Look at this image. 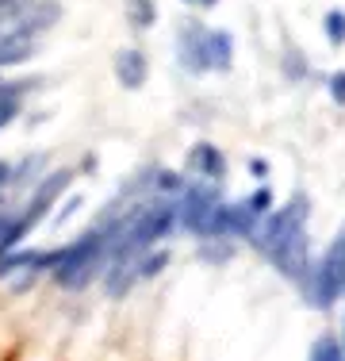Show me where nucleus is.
Segmentation results:
<instances>
[{"instance_id": "nucleus-1", "label": "nucleus", "mask_w": 345, "mask_h": 361, "mask_svg": "<svg viewBox=\"0 0 345 361\" xmlns=\"http://www.w3.org/2000/svg\"><path fill=\"white\" fill-rule=\"evenodd\" d=\"M69 185H73V169H54V173L39 177V188L31 192V200H27V208H23V216H15L12 231H8V238H4V246H0V254L15 250V246H20L23 238H27L31 231L39 227L42 219H46V212L54 208L58 196H62Z\"/></svg>"}, {"instance_id": "nucleus-2", "label": "nucleus", "mask_w": 345, "mask_h": 361, "mask_svg": "<svg viewBox=\"0 0 345 361\" xmlns=\"http://www.w3.org/2000/svg\"><path fill=\"white\" fill-rule=\"evenodd\" d=\"M222 204V196H219V180H192V185H184V192H180V204H177V212H180V223H184L192 235H203L207 238V227H211V219H215V208Z\"/></svg>"}, {"instance_id": "nucleus-3", "label": "nucleus", "mask_w": 345, "mask_h": 361, "mask_svg": "<svg viewBox=\"0 0 345 361\" xmlns=\"http://www.w3.org/2000/svg\"><path fill=\"white\" fill-rule=\"evenodd\" d=\"M307 223V200L303 196H296V200L288 204V208H280V212H269L261 223L253 227V246L261 250L265 257H269L276 246L284 243V238L291 235V231H299Z\"/></svg>"}, {"instance_id": "nucleus-4", "label": "nucleus", "mask_w": 345, "mask_h": 361, "mask_svg": "<svg viewBox=\"0 0 345 361\" xmlns=\"http://www.w3.org/2000/svg\"><path fill=\"white\" fill-rule=\"evenodd\" d=\"M307 254H310V246H307V227H299V231H291V235L269 254V262L284 273V277L307 281V273H310V257H307Z\"/></svg>"}, {"instance_id": "nucleus-5", "label": "nucleus", "mask_w": 345, "mask_h": 361, "mask_svg": "<svg viewBox=\"0 0 345 361\" xmlns=\"http://www.w3.org/2000/svg\"><path fill=\"white\" fill-rule=\"evenodd\" d=\"M58 16H62V8H58L54 0H31V4L23 8L12 23H8V27H15V31H23V35L39 39L46 27H54V23H58Z\"/></svg>"}, {"instance_id": "nucleus-6", "label": "nucleus", "mask_w": 345, "mask_h": 361, "mask_svg": "<svg viewBox=\"0 0 345 361\" xmlns=\"http://www.w3.org/2000/svg\"><path fill=\"white\" fill-rule=\"evenodd\" d=\"M34 54H39V39L34 35H23V31H15V27L0 31V70H4V66H20Z\"/></svg>"}, {"instance_id": "nucleus-7", "label": "nucleus", "mask_w": 345, "mask_h": 361, "mask_svg": "<svg viewBox=\"0 0 345 361\" xmlns=\"http://www.w3.org/2000/svg\"><path fill=\"white\" fill-rule=\"evenodd\" d=\"M310 300H315V307H330L334 304V300H338L341 296V277H338V273H334L330 269V265H326V262H318L315 265V269H310Z\"/></svg>"}, {"instance_id": "nucleus-8", "label": "nucleus", "mask_w": 345, "mask_h": 361, "mask_svg": "<svg viewBox=\"0 0 345 361\" xmlns=\"http://www.w3.org/2000/svg\"><path fill=\"white\" fill-rule=\"evenodd\" d=\"M188 169H192L196 177H203V180H222L227 161H222V154L215 150L211 142H200L192 154H188Z\"/></svg>"}, {"instance_id": "nucleus-9", "label": "nucleus", "mask_w": 345, "mask_h": 361, "mask_svg": "<svg viewBox=\"0 0 345 361\" xmlns=\"http://www.w3.org/2000/svg\"><path fill=\"white\" fill-rule=\"evenodd\" d=\"M146 73H150V66H146L142 50H123V54L115 58V77H119L123 89H142Z\"/></svg>"}, {"instance_id": "nucleus-10", "label": "nucleus", "mask_w": 345, "mask_h": 361, "mask_svg": "<svg viewBox=\"0 0 345 361\" xmlns=\"http://www.w3.org/2000/svg\"><path fill=\"white\" fill-rule=\"evenodd\" d=\"M203 35H207V31L200 27V23H192V27L180 35V62H184V70H192V73H203V70H207Z\"/></svg>"}, {"instance_id": "nucleus-11", "label": "nucleus", "mask_w": 345, "mask_h": 361, "mask_svg": "<svg viewBox=\"0 0 345 361\" xmlns=\"http://www.w3.org/2000/svg\"><path fill=\"white\" fill-rule=\"evenodd\" d=\"M203 54H207V70H227L230 54H234V42L227 31H207L203 35Z\"/></svg>"}, {"instance_id": "nucleus-12", "label": "nucleus", "mask_w": 345, "mask_h": 361, "mask_svg": "<svg viewBox=\"0 0 345 361\" xmlns=\"http://www.w3.org/2000/svg\"><path fill=\"white\" fill-rule=\"evenodd\" d=\"M127 16H131L134 31H146V27H153V20H158V8H153V0H127Z\"/></svg>"}, {"instance_id": "nucleus-13", "label": "nucleus", "mask_w": 345, "mask_h": 361, "mask_svg": "<svg viewBox=\"0 0 345 361\" xmlns=\"http://www.w3.org/2000/svg\"><path fill=\"white\" fill-rule=\"evenodd\" d=\"M310 361H345V350L338 338H330V334H322V338L310 346Z\"/></svg>"}, {"instance_id": "nucleus-14", "label": "nucleus", "mask_w": 345, "mask_h": 361, "mask_svg": "<svg viewBox=\"0 0 345 361\" xmlns=\"http://www.w3.org/2000/svg\"><path fill=\"white\" fill-rule=\"evenodd\" d=\"M246 208L257 216V223H261L265 216H269V208H272V192H269V188H257V192L246 200Z\"/></svg>"}, {"instance_id": "nucleus-15", "label": "nucleus", "mask_w": 345, "mask_h": 361, "mask_svg": "<svg viewBox=\"0 0 345 361\" xmlns=\"http://www.w3.org/2000/svg\"><path fill=\"white\" fill-rule=\"evenodd\" d=\"M326 35H330L334 47H341V42H345V12H338V8L326 12Z\"/></svg>"}, {"instance_id": "nucleus-16", "label": "nucleus", "mask_w": 345, "mask_h": 361, "mask_svg": "<svg viewBox=\"0 0 345 361\" xmlns=\"http://www.w3.org/2000/svg\"><path fill=\"white\" fill-rule=\"evenodd\" d=\"M27 4H31V0H0V27H4V23H12Z\"/></svg>"}, {"instance_id": "nucleus-17", "label": "nucleus", "mask_w": 345, "mask_h": 361, "mask_svg": "<svg viewBox=\"0 0 345 361\" xmlns=\"http://www.w3.org/2000/svg\"><path fill=\"white\" fill-rule=\"evenodd\" d=\"M158 192H184V180H180V173L161 169V173H158Z\"/></svg>"}, {"instance_id": "nucleus-18", "label": "nucleus", "mask_w": 345, "mask_h": 361, "mask_svg": "<svg viewBox=\"0 0 345 361\" xmlns=\"http://www.w3.org/2000/svg\"><path fill=\"white\" fill-rule=\"evenodd\" d=\"M20 116V100H0V127H8Z\"/></svg>"}, {"instance_id": "nucleus-19", "label": "nucleus", "mask_w": 345, "mask_h": 361, "mask_svg": "<svg viewBox=\"0 0 345 361\" xmlns=\"http://www.w3.org/2000/svg\"><path fill=\"white\" fill-rule=\"evenodd\" d=\"M330 97L338 100V104H345V70H338L330 77Z\"/></svg>"}, {"instance_id": "nucleus-20", "label": "nucleus", "mask_w": 345, "mask_h": 361, "mask_svg": "<svg viewBox=\"0 0 345 361\" xmlns=\"http://www.w3.org/2000/svg\"><path fill=\"white\" fill-rule=\"evenodd\" d=\"M23 85H12V81H0V100H20Z\"/></svg>"}, {"instance_id": "nucleus-21", "label": "nucleus", "mask_w": 345, "mask_h": 361, "mask_svg": "<svg viewBox=\"0 0 345 361\" xmlns=\"http://www.w3.org/2000/svg\"><path fill=\"white\" fill-rule=\"evenodd\" d=\"M12 223H15V216L8 208H0V246H4V238H8V231H12Z\"/></svg>"}, {"instance_id": "nucleus-22", "label": "nucleus", "mask_w": 345, "mask_h": 361, "mask_svg": "<svg viewBox=\"0 0 345 361\" xmlns=\"http://www.w3.org/2000/svg\"><path fill=\"white\" fill-rule=\"evenodd\" d=\"M8 185H12V166H8V161H0V192H4Z\"/></svg>"}, {"instance_id": "nucleus-23", "label": "nucleus", "mask_w": 345, "mask_h": 361, "mask_svg": "<svg viewBox=\"0 0 345 361\" xmlns=\"http://www.w3.org/2000/svg\"><path fill=\"white\" fill-rule=\"evenodd\" d=\"M249 169H253V173H257V177H265V173H269V166H265V161H257V158H253V161H249Z\"/></svg>"}, {"instance_id": "nucleus-24", "label": "nucleus", "mask_w": 345, "mask_h": 361, "mask_svg": "<svg viewBox=\"0 0 345 361\" xmlns=\"http://www.w3.org/2000/svg\"><path fill=\"white\" fill-rule=\"evenodd\" d=\"M200 4H215V0H200Z\"/></svg>"}, {"instance_id": "nucleus-25", "label": "nucleus", "mask_w": 345, "mask_h": 361, "mask_svg": "<svg viewBox=\"0 0 345 361\" xmlns=\"http://www.w3.org/2000/svg\"><path fill=\"white\" fill-rule=\"evenodd\" d=\"M0 208H4V200H0Z\"/></svg>"}]
</instances>
